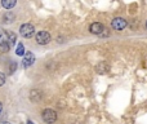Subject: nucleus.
Segmentation results:
<instances>
[{
  "label": "nucleus",
  "mask_w": 147,
  "mask_h": 124,
  "mask_svg": "<svg viewBox=\"0 0 147 124\" xmlns=\"http://www.w3.org/2000/svg\"><path fill=\"white\" fill-rule=\"evenodd\" d=\"M20 34L23 38H31V36L35 34V27H34L31 23H25V25L21 26Z\"/></svg>",
  "instance_id": "1"
},
{
  "label": "nucleus",
  "mask_w": 147,
  "mask_h": 124,
  "mask_svg": "<svg viewBox=\"0 0 147 124\" xmlns=\"http://www.w3.org/2000/svg\"><path fill=\"white\" fill-rule=\"evenodd\" d=\"M43 119H44V122L48 123V124L54 123L57 120L56 111H54V110H52V109H45L43 111Z\"/></svg>",
  "instance_id": "2"
},
{
  "label": "nucleus",
  "mask_w": 147,
  "mask_h": 124,
  "mask_svg": "<svg viewBox=\"0 0 147 124\" xmlns=\"http://www.w3.org/2000/svg\"><path fill=\"white\" fill-rule=\"evenodd\" d=\"M36 41H38V44H40V45L48 44L49 41H51V35H49V33L48 31H39V33L36 34Z\"/></svg>",
  "instance_id": "3"
},
{
  "label": "nucleus",
  "mask_w": 147,
  "mask_h": 124,
  "mask_svg": "<svg viewBox=\"0 0 147 124\" xmlns=\"http://www.w3.org/2000/svg\"><path fill=\"white\" fill-rule=\"evenodd\" d=\"M0 47H1L3 51H8L10 48V43H9V36L7 33L0 28Z\"/></svg>",
  "instance_id": "4"
},
{
  "label": "nucleus",
  "mask_w": 147,
  "mask_h": 124,
  "mask_svg": "<svg viewBox=\"0 0 147 124\" xmlns=\"http://www.w3.org/2000/svg\"><path fill=\"white\" fill-rule=\"evenodd\" d=\"M111 26H112V28H114V30H117V31L124 30V28L127 27V21H125L124 18H121V17L114 18V20H112V22H111Z\"/></svg>",
  "instance_id": "5"
},
{
  "label": "nucleus",
  "mask_w": 147,
  "mask_h": 124,
  "mask_svg": "<svg viewBox=\"0 0 147 124\" xmlns=\"http://www.w3.org/2000/svg\"><path fill=\"white\" fill-rule=\"evenodd\" d=\"M89 30H90L92 34H96V35H102V31H105V27H103V25H102L101 22H94V23H92V25H90Z\"/></svg>",
  "instance_id": "6"
},
{
  "label": "nucleus",
  "mask_w": 147,
  "mask_h": 124,
  "mask_svg": "<svg viewBox=\"0 0 147 124\" xmlns=\"http://www.w3.org/2000/svg\"><path fill=\"white\" fill-rule=\"evenodd\" d=\"M34 62H35V56H34V54L31 53V52L26 53V54H25V57H23V61H22L23 67H28V66H31Z\"/></svg>",
  "instance_id": "7"
},
{
  "label": "nucleus",
  "mask_w": 147,
  "mask_h": 124,
  "mask_svg": "<svg viewBox=\"0 0 147 124\" xmlns=\"http://www.w3.org/2000/svg\"><path fill=\"white\" fill-rule=\"evenodd\" d=\"M109 68L110 67H109V65H107L106 62H99L98 65L96 66V71L98 74H101V75H102V74H106L107 71H109Z\"/></svg>",
  "instance_id": "8"
},
{
  "label": "nucleus",
  "mask_w": 147,
  "mask_h": 124,
  "mask_svg": "<svg viewBox=\"0 0 147 124\" xmlns=\"http://www.w3.org/2000/svg\"><path fill=\"white\" fill-rule=\"evenodd\" d=\"M30 100L32 102H39L41 100V92L38 91V89H34L30 93Z\"/></svg>",
  "instance_id": "9"
},
{
  "label": "nucleus",
  "mask_w": 147,
  "mask_h": 124,
  "mask_svg": "<svg viewBox=\"0 0 147 124\" xmlns=\"http://www.w3.org/2000/svg\"><path fill=\"white\" fill-rule=\"evenodd\" d=\"M17 0H1V5L5 8V9H12L16 5Z\"/></svg>",
  "instance_id": "10"
},
{
  "label": "nucleus",
  "mask_w": 147,
  "mask_h": 124,
  "mask_svg": "<svg viewBox=\"0 0 147 124\" xmlns=\"http://www.w3.org/2000/svg\"><path fill=\"white\" fill-rule=\"evenodd\" d=\"M14 14H13L12 12H8V13H5L4 16H3V21H4V22H13V21H14Z\"/></svg>",
  "instance_id": "11"
},
{
  "label": "nucleus",
  "mask_w": 147,
  "mask_h": 124,
  "mask_svg": "<svg viewBox=\"0 0 147 124\" xmlns=\"http://www.w3.org/2000/svg\"><path fill=\"white\" fill-rule=\"evenodd\" d=\"M16 53H17L18 56H23V54H25V48H23V44H20V45L17 47V51H16Z\"/></svg>",
  "instance_id": "12"
},
{
  "label": "nucleus",
  "mask_w": 147,
  "mask_h": 124,
  "mask_svg": "<svg viewBox=\"0 0 147 124\" xmlns=\"http://www.w3.org/2000/svg\"><path fill=\"white\" fill-rule=\"evenodd\" d=\"M8 36H9V43H10V45H12V44H14V43H16V35H14V34L9 33V34H8Z\"/></svg>",
  "instance_id": "13"
},
{
  "label": "nucleus",
  "mask_w": 147,
  "mask_h": 124,
  "mask_svg": "<svg viewBox=\"0 0 147 124\" xmlns=\"http://www.w3.org/2000/svg\"><path fill=\"white\" fill-rule=\"evenodd\" d=\"M4 83H5V75L3 73H0V87H1Z\"/></svg>",
  "instance_id": "14"
},
{
  "label": "nucleus",
  "mask_w": 147,
  "mask_h": 124,
  "mask_svg": "<svg viewBox=\"0 0 147 124\" xmlns=\"http://www.w3.org/2000/svg\"><path fill=\"white\" fill-rule=\"evenodd\" d=\"M1 110H3V105H1V102H0V112H1Z\"/></svg>",
  "instance_id": "15"
},
{
  "label": "nucleus",
  "mask_w": 147,
  "mask_h": 124,
  "mask_svg": "<svg viewBox=\"0 0 147 124\" xmlns=\"http://www.w3.org/2000/svg\"><path fill=\"white\" fill-rule=\"evenodd\" d=\"M0 124H10V123H8V122H3V123H0Z\"/></svg>",
  "instance_id": "16"
},
{
  "label": "nucleus",
  "mask_w": 147,
  "mask_h": 124,
  "mask_svg": "<svg viewBox=\"0 0 147 124\" xmlns=\"http://www.w3.org/2000/svg\"><path fill=\"white\" fill-rule=\"evenodd\" d=\"M27 124H34V123L31 122V120H28V122H27Z\"/></svg>",
  "instance_id": "17"
},
{
  "label": "nucleus",
  "mask_w": 147,
  "mask_h": 124,
  "mask_svg": "<svg viewBox=\"0 0 147 124\" xmlns=\"http://www.w3.org/2000/svg\"><path fill=\"white\" fill-rule=\"evenodd\" d=\"M146 28H147V22H146Z\"/></svg>",
  "instance_id": "18"
}]
</instances>
